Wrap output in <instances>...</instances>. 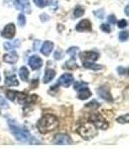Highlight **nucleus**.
<instances>
[{
  "instance_id": "7ed1b4c3",
  "label": "nucleus",
  "mask_w": 132,
  "mask_h": 149,
  "mask_svg": "<svg viewBox=\"0 0 132 149\" xmlns=\"http://www.w3.org/2000/svg\"><path fill=\"white\" fill-rule=\"evenodd\" d=\"M6 97H8V100H12V102H17L19 103H23V104H31L37 100V95H32L29 97L26 93H19L16 91H7L6 92Z\"/></svg>"
},
{
  "instance_id": "a878e982",
  "label": "nucleus",
  "mask_w": 132,
  "mask_h": 149,
  "mask_svg": "<svg viewBox=\"0 0 132 149\" xmlns=\"http://www.w3.org/2000/svg\"><path fill=\"white\" fill-rule=\"evenodd\" d=\"M33 1L40 8H43V7L49 5V0H33Z\"/></svg>"
},
{
  "instance_id": "c85d7f7f",
  "label": "nucleus",
  "mask_w": 132,
  "mask_h": 149,
  "mask_svg": "<svg viewBox=\"0 0 132 149\" xmlns=\"http://www.w3.org/2000/svg\"><path fill=\"white\" fill-rule=\"evenodd\" d=\"M18 24L21 26V27L25 26V24H26V18H25V16H24L23 13H20L18 15Z\"/></svg>"
},
{
  "instance_id": "2f4dec72",
  "label": "nucleus",
  "mask_w": 132,
  "mask_h": 149,
  "mask_svg": "<svg viewBox=\"0 0 132 149\" xmlns=\"http://www.w3.org/2000/svg\"><path fill=\"white\" fill-rule=\"evenodd\" d=\"M0 107H3V109H8L9 107L8 102H7L6 100L1 97H0Z\"/></svg>"
},
{
  "instance_id": "423d86ee",
  "label": "nucleus",
  "mask_w": 132,
  "mask_h": 149,
  "mask_svg": "<svg viewBox=\"0 0 132 149\" xmlns=\"http://www.w3.org/2000/svg\"><path fill=\"white\" fill-rule=\"evenodd\" d=\"M73 141H72L71 137L67 134L64 133H59L55 136V138L53 139V143L57 144V145H69L71 144Z\"/></svg>"
},
{
  "instance_id": "e433bc0d",
  "label": "nucleus",
  "mask_w": 132,
  "mask_h": 149,
  "mask_svg": "<svg viewBox=\"0 0 132 149\" xmlns=\"http://www.w3.org/2000/svg\"><path fill=\"white\" fill-rule=\"evenodd\" d=\"M95 15H97L98 18L102 19V17H104V11H101V13L100 14H99V12H95Z\"/></svg>"
},
{
  "instance_id": "dca6fc26",
  "label": "nucleus",
  "mask_w": 132,
  "mask_h": 149,
  "mask_svg": "<svg viewBox=\"0 0 132 149\" xmlns=\"http://www.w3.org/2000/svg\"><path fill=\"white\" fill-rule=\"evenodd\" d=\"M5 85L8 86H19V81L16 79L15 74H11V76H6L5 78Z\"/></svg>"
},
{
  "instance_id": "ddd939ff",
  "label": "nucleus",
  "mask_w": 132,
  "mask_h": 149,
  "mask_svg": "<svg viewBox=\"0 0 132 149\" xmlns=\"http://www.w3.org/2000/svg\"><path fill=\"white\" fill-rule=\"evenodd\" d=\"M53 49H54V43L51 42V41H46V42L43 44L42 48H41V53L48 57L52 53Z\"/></svg>"
},
{
  "instance_id": "39448f33",
  "label": "nucleus",
  "mask_w": 132,
  "mask_h": 149,
  "mask_svg": "<svg viewBox=\"0 0 132 149\" xmlns=\"http://www.w3.org/2000/svg\"><path fill=\"white\" fill-rule=\"evenodd\" d=\"M88 121L92 122V123L98 129H105L108 128V122H107L104 117L101 116L99 113H93L90 116Z\"/></svg>"
},
{
  "instance_id": "58836bf2",
  "label": "nucleus",
  "mask_w": 132,
  "mask_h": 149,
  "mask_svg": "<svg viewBox=\"0 0 132 149\" xmlns=\"http://www.w3.org/2000/svg\"><path fill=\"white\" fill-rule=\"evenodd\" d=\"M0 80H1V78H0Z\"/></svg>"
},
{
  "instance_id": "4468645a",
  "label": "nucleus",
  "mask_w": 132,
  "mask_h": 149,
  "mask_svg": "<svg viewBox=\"0 0 132 149\" xmlns=\"http://www.w3.org/2000/svg\"><path fill=\"white\" fill-rule=\"evenodd\" d=\"M97 95H99L101 98L107 100V102H108V100H109V102H111V100H112V97H111V95H110V93H109V91L107 90L105 86H100V88H98Z\"/></svg>"
},
{
  "instance_id": "f8f14e48",
  "label": "nucleus",
  "mask_w": 132,
  "mask_h": 149,
  "mask_svg": "<svg viewBox=\"0 0 132 149\" xmlns=\"http://www.w3.org/2000/svg\"><path fill=\"white\" fill-rule=\"evenodd\" d=\"M76 30L79 32H83V31H90L92 30V23L90 22V20L85 19V20H81L80 23L76 25Z\"/></svg>"
},
{
  "instance_id": "aec40b11",
  "label": "nucleus",
  "mask_w": 132,
  "mask_h": 149,
  "mask_svg": "<svg viewBox=\"0 0 132 149\" xmlns=\"http://www.w3.org/2000/svg\"><path fill=\"white\" fill-rule=\"evenodd\" d=\"M29 71L26 67H22L20 70H19V76H20V79L23 81H28L29 80Z\"/></svg>"
},
{
  "instance_id": "4c0bfd02",
  "label": "nucleus",
  "mask_w": 132,
  "mask_h": 149,
  "mask_svg": "<svg viewBox=\"0 0 132 149\" xmlns=\"http://www.w3.org/2000/svg\"><path fill=\"white\" fill-rule=\"evenodd\" d=\"M128 8H129V6L126 5V7H125V13H126L127 16H128Z\"/></svg>"
},
{
  "instance_id": "6e6552de",
  "label": "nucleus",
  "mask_w": 132,
  "mask_h": 149,
  "mask_svg": "<svg viewBox=\"0 0 132 149\" xmlns=\"http://www.w3.org/2000/svg\"><path fill=\"white\" fill-rule=\"evenodd\" d=\"M14 5H15L16 9L20 11H23L27 14L31 13V7L29 0H15L14 1Z\"/></svg>"
},
{
  "instance_id": "bb28decb",
  "label": "nucleus",
  "mask_w": 132,
  "mask_h": 149,
  "mask_svg": "<svg viewBox=\"0 0 132 149\" xmlns=\"http://www.w3.org/2000/svg\"><path fill=\"white\" fill-rule=\"evenodd\" d=\"M85 107H88V109H98V107H99V103H98V102H97L95 100H92V102H90L86 103V104H85Z\"/></svg>"
},
{
  "instance_id": "5701e85b",
  "label": "nucleus",
  "mask_w": 132,
  "mask_h": 149,
  "mask_svg": "<svg viewBox=\"0 0 132 149\" xmlns=\"http://www.w3.org/2000/svg\"><path fill=\"white\" fill-rule=\"evenodd\" d=\"M79 48L78 47H71L69 49H68V51H67V53L69 55V56L72 57V59L73 60H76V54H78L79 52Z\"/></svg>"
},
{
  "instance_id": "20e7f679",
  "label": "nucleus",
  "mask_w": 132,
  "mask_h": 149,
  "mask_svg": "<svg viewBox=\"0 0 132 149\" xmlns=\"http://www.w3.org/2000/svg\"><path fill=\"white\" fill-rule=\"evenodd\" d=\"M76 131H78V133L80 134L83 139H85V140H90V139L93 138L97 134V127L90 121L85 122V124H81V125L79 126Z\"/></svg>"
},
{
  "instance_id": "f257e3e1",
  "label": "nucleus",
  "mask_w": 132,
  "mask_h": 149,
  "mask_svg": "<svg viewBox=\"0 0 132 149\" xmlns=\"http://www.w3.org/2000/svg\"><path fill=\"white\" fill-rule=\"evenodd\" d=\"M8 125L10 127L13 135L15 136L18 141L29 144H40L39 140H37L25 127L20 126L19 124L16 123L15 120L8 119Z\"/></svg>"
},
{
  "instance_id": "c9c22d12",
  "label": "nucleus",
  "mask_w": 132,
  "mask_h": 149,
  "mask_svg": "<svg viewBox=\"0 0 132 149\" xmlns=\"http://www.w3.org/2000/svg\"><path fill=\"white\" fill-rule=\"evenodd\" d=\"M117 71H118V73L120 74H124V73H125L126 74H128V69L124 70V68H122V67H118V68H117Z\"/></svg>"
},
{
  "instance_id": "cd10ccee",
  "label": "nucleus",
  "mask_w": 132,
  "mask_h": 149,
  "mask_svg": "<svg viewBox=\"0 0 132 149\" xmlns=\"http://www.w3.org/2000/svg\"><path fill=\"white\" fill-rule=\"evenodd\" d=\"M118 38L121 42H125V41L128 40L129 35H128V31H123V32H120L118 35Z\"/></svg>"
},
{
  "instance_id": "a211bd4d",
  "label": "nucleus",
  "mask_w": 132,
  "mask_h": 149,
  "mask_svg": "<svg viewBox=\"0 0 132 149\" xmlns=\"http://www.w3.org/2000/svg\"><path fill=\"white\" fill-rule=\"evenodd\" d=\"M79 92H80V93H79L78 97L80 98V100H88V97H92V92H90V91L88 90V86H86V88H83V90L79 91Z\"/></svg>"
},
{
  "instance_id": "0eeeda50",
  "label": "nucleus",
  "mask_w": 132,
  "mask_h": 149,
  "mask_svg": "<svg viewBox=\"0 0 132 149\" xmlns=\"http://www.w3.org/2000/svg\"><path fill=\"white\" fill-rule=\"evenodd\" d=\"M80 58L83 62H95L99 58V54L93 51L81 52L80 54Z\"/></svg>"
},
{
  "instance_id": "9d476101",
  "label": "nucleus",
  "mask_w": 132,
  "mask_h": 149,
  "mask_svg": "<svg viewBox=\"0 0 132 149\" xmlns=\"http://www.w3.org/2000/svg\"><path fill=\"white\" fill-rule=\"evenodd\" d=\"M74 81V77L72 74H64L58 80V84L63 86L64 88H69Z\"/></svg>"
},
{
  "instance_id": "1a4fd4ad",
  "label": "nucleus",
  "mask_w": 132,
  "mask_h": 149,
  "mask_svg": "<svg viewBox=\"0 0 132 149\" xmlns=\"http://www.w3.org/2000/svg\"><path fill=\"white\" fill-rule=\"evenodd\" d=\"M16 33V27L13 23H10L4 27L2 31V37L6 38V39H12L15 36Z\"/></svg>"
},
{
  "instance_id": "2eb2a0df",
  "label": "nucleus",
  "mask_w": 132,
  "mask_h": 149,
  "mask_svg": "<svg viewBox=\"0 0 132 149\" xmlns=\"http://www.w3.org/2000/svg\"><path fill=\"white\" fill-rule=\"evenodd\" d=\"M3 61L8 64H15L18 61V55L16 52H11L3 56Z\"/></svg>"
},
{
  "instance_id": "9b49d317",
  "label": "nucleus",
  "mask_w": 132,
  "mask_h": 149,
  "mask_svg": "<svg viewBox=\"0 0 132 149\" xmlns=\"http://www.w3.org/2000/svg\"><path fill=\"white\" fill-rule=\"evenodd\" d=\"M29 66L31 67L32 70H39L43 66L42 59L39 56H37V55L30 57V59H29Z\"/></svg>"
},
{
  "instance_id": "72a5a7b5",
  "label": "nucleus",
  "mask_w": 132,
  "mask_h": 149,
  "mask_svg": "<svg viewBox=\"0 0 132 149\" xmlns=\"http://www.w3.org/2000/svg\"><path fill=\"white\" fill-rule=\"evenodd\" d=\"M117 25H118L119 28H125L126 26L128 25V23H127L126 20H120L118 22V24H117Z\"/></svg>"
},
{
  "instance_id": "473e14b6",
  "label": "nucleus",
  "mask_w": 132,
  "mask_h": 149,
  "mask_svg": "<svg viewBox=\"0 0 132 149\" xmlns=\"http://www.w3.org/2000/svg\"><path fill=\"white\" fill-rule=\"evenodd\" d=\"M117 121H118L119 123H124V122L127 123V122H128V114H126L125 117H124L123 115H122V116H119L118 118H117Z\"/></svg>"
},
{
  "instance_id": "393cba45",
  "label": "nucleus",
  "mask_w": 132,
  "mask_h": 149,
  "mask_svg": "<svg viewBox=\"0 0 132 149\" xmlns=\"http://www.w3.org/2000/svg\"><path fill=\"white\" fill-rule=\"evenodd\" d=\"M88 86V84L86 83H83V81H76L75 84H74V88H75L76 91H81L83 90V88H85Z\"/></svg>"
},
{
  "instance_id": "f03ea898",
  "label": "nucleus",
  "mask_w": 132,
  "mask_h": 149,
  "mask_svg": "<svg viewBox=\"0 0 132 149\" xmlns=\"http://www.w3.org/2000/svg\"><path fill=\"white\" fill-rule=\"evenodd\" d=\"M59 126V119L53 114H45L38 120L37 127L41 133H49Z\"/></svg>"
},
{
  "instance_id": "412c9836",
  "label": "nucleus",
  "mask_w": 132,
  "mask_h": 149,
  "mask_svg": "<svg viewBox=\"0 0 132 149\" xmlns=\"http://www.w3.org/2000/svg\"><path fill=\"white\" fill-rule=\"evenodd\" d=\"M83 68L90 69V70H93V71H98V70H101L102 68L100 65L93 64V62H83Z\"/></svg>"
},
{
  "instance_id": "c756f323",
  "label": "nucleus",
  "mask_w": 132,
  "mask_h": 149,
  "mask_svg": "<svg viewBox=\"0 0 132 149\" xmlns=\"http://www.w3.org/2000/svg\"><path fill=\"white\" fill-rule=\"evenodd\" d=\"M64 56H65V53L62 51V50H58V51L55 52V55H54V57H55V59H56V60L63 59Z\"/></svg>"
},
{
  "instance_id": "f704fd0d",
  "label": "nucleus",
  "mask_w": 132,
  "mask_h": 149,
  "mask_svg": "<svg viewBox=\"0 0 132 149\" xmlns=\"http://www.w3.org/2000/svg\"><path fill=\"white\" fill-rule=\"evenodd\" d=\"M107 21H108V23H110V24H116V18H115L114 15L108 16V18H107Z\"/></svg>"
},
{
  "instance_id": "f3484780",
  "label": "nucleus",
  "mask_w": 132,
  "mask_h": 149,
  "mask_svg": "<svg viewBox=\"0 0 132 149\" xmlns=\"http://www.w3.org/2000/svg\"><path fill=\"white\" fill-rule=\"evenodd\" d=\"M56 76V73L53 69H47L46 72H45V74H44V78H43V81H44V84H48L50 83L53 79L55 78Z\"/></svg>"
},
{
  "instance_id": "7c9ffc66",
  "label": "nucleus",
  "mask_w": 132,
  "mask_h": 149,
  "mask_svg": "<svg viewBox=\"0 0 132 149\" xmlns=\"http://www.w3.org/2000/svg\"><path fill=\"white\" fill-rule=\"evenodd\" d=\"M100 29H101V30L105 33L111 32V28H110V26L108 25V24H102V25H100Z\"/></svg>"
},
{
  "instance_id": "4be33fe9",
  "label": "nucleus",
  "mask_w": 132,
  "mask_h": 149,
  "mask_svg": "<svg viewBox=\"0 0 132 149\" xmlns=\"http://www.w3.org/2000/svg\"><path fill=\"white\" fill-rule=\"evenodd\" d=\"M83 14H85V9L81 6H76V9L74 10V17H76V18L81 17Z\"/></svg>"
},
{
  "instance_id": "6ab92c4d",
  "label": "nucleus",
  "mask_w": 132,
  "mask_h": 149,
  "mask_svg": "<svg viewBox=\"0 0 132 149\" xmlns=\"http://www.w3.org/2000/svg\"><path fill=\"white\" fill-rule=\"evenodd\" d=\"M19 46H20V40H18V39L11 41V42H6L5 44H4L5 50H13V49H15V48H18Z\"/></svg>"
},
{
  "instance_id": "b1692460",
  "label": "nucleus",
  "mask_w": 132,
  "mask_h": 149,
  "mask_svg": "<svg viewBox=\"0 0 132 149\" xmlns=\"http://www.w3.org/2000/svg\"><path fill=\"white\" fill-rule=\"evenodd\" d=\"M65 68L66 69H71V70H75L78 68V64L76 63V60L72 59L71 61H68L65 64Z\"/></svg>"
}]
</instances>
